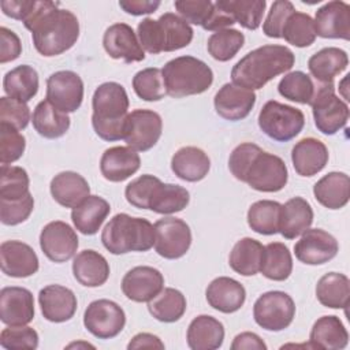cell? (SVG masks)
I'll list each match as a JSON object with an SVG mask.
<instances>
[{
	"instance_id": "6da1fadb",
	"label": "cell",
	"mask_w": 350,
	"mask_h": 350,
	"mask_svg": "<svg viewBox=\"0 0 350 350\" xmlns=\"http://www.w3.org/2000/svg\"><path fill=\"white\" fill-rule=\"evenodd\" d=\"M23 25L31 31L34 48L45 57L68 51L79 37L78 18L71 11L59 8V3L48 0H36Z\"/></svg>"
},
{
	"instance_id": "7a4b0ae2",
	"label": "cell",
	"mask_w": 350,
	"mask_h": 350,
	"mask_svg": "<svg viewBox=\"0 0 350 350\" xmlns=\"http://www.w3.org/2000/svg\"><path fill=\"white\" fill-rule=\"evenodd\" d=\"M228 168L238 180L264 193L282 190L288 179L286 163L252 142H243L231 152Z\"/></svg>"
},
{
	"instance_id": "3957f363",
	"label": "cell",
	"mask_w": 350,
	"mask_h": 350,
	"mask_svg": "<svg viewBox=\"0 0 350 350\" xmlns=\"http://www.w3.org/2000/svg\"><path fill=\"white\" fill-rule=\"evenodd\" d=\"M295 63L293 51L284 45H262L235 63L231 70L232 83L249 90L264 88L275 77L291 70Z\"/></svg>"
},
{
	"instance_id": "277c9868",
	"label": "cell",
	"mask_w": 350,
	"mask_h": 350,
	"mask_svg": "<svg viewBox=\"0 0 350 350\" xmlns=\"http://www.w3.org/2000/svg\"><path fill=\"white\" fill-rule=\"evenodd\" d=\"M130 205L149 209L160 215H172L183 211L190 201L189 191L172 183H163L157 176L145 174L131 180L124 189Z\"/></svg>"
},
{
	"instance_id": "5b68a950",
	"label": "cell",
	"mask_w": 350,
	"mask_h": 350,
	"mask_svg": "<svg viewBox=\"0 0 350 350\" xmlns=\"http://www.w3.org/2000/svg\"><path fill=\"white\" fill-rule=\"evenodd\" d=\"M92 126L104 141H119L124 137L129 96L118 82H104L92 97Z\"/></svg>"
},
{
	"instance_id": "8992f818",
	"label": "cell",
	"mask_w": 350,
	"mask_h": 350,
	"mask_svg": "<svg viewBox=\"0 0 350 350\" xmlns=\"http://www.w3.org/2000/svg\"><path fill=\"white\" fill-rule=\"evenodd\" d=\"M193 34L191 26L172 12H165L156 21L145 18L137 27L142 49L152 55L182 49L191 42Z\"/></svg>"
},
{
	"instance_id": "52a82bcc",
	"label": "cell",
	"mask_w": 350,
	"mask_h": 350,
	"mask_svg": "<svg viewBox=\"0 0 350 350\" xmlns=\"http://www.w3.org/2000/svg\"><path fill=\"white\" fill-rule=\"evenodd\" d=\"M101 242L112 254L148 252L154 245V226L144 217L118 213L105 224Z\"/></svg>"
},
{
	"instance_id": "ba28073f",
	"label": "cell",
	"mask_w": 350,
	"mask_h": 350,
	"mask_svg": "<svg viewBox=\"0 0 350 350\" xmlns=\"http://www.w3.org/2000/svg\"><path fill=\"white\" fill-rule=\"evenodd\" d=\"M161 72L167 94L175 98L201 94L213 82L211 67L194 56L175 57L164 64Z\"/></svg>"
},
{
	"instance_id": "9c48e42d",
	"label": "cell",
	"mask_w": 350,
	"mask_h": 350,
	"mask_svg": "<svg viewBox=\"0 0 350 350\" xmlns=\"http://www.w3.org/2000/svg\"><path fill=\"white\" fill-rule=\"evenodd\" d=\"M304 126L305 115L301 109L276 100L267 101L258 113V127L265 135L278 142L295 138Z\"/></svg>"
},
{
	"instance_id": "30bf717a",
	"label": "cell",
	"mask_w": 350,
	"mask_h": 350,
	"mask_svg": "<svg viewBox=\"0 0 350 350\" xmlns=\"http://www.w3.org/2000/svg\"><path fill=\"white\" fill-rule=\"evenodd\" d=\"M317 130L325 135H334L349 120V107L335 94L334 83H319L310 103Z\"/></svg>"
},
{
	"instance_id": "8fae6325",
	"label": "cell",
	"mask_w": 350,
	"mask_h": 350,
	"mask_svg": "<svg viewBox=\"0 0 350 350\" xmlns=\"http://www.w3.org/2000/svg\"><path fill=\"white\" fill-rule=\"evenodd\" d=\"M295 316L293 298L279 290L261 294L253 305L254 321L267 331H282L287 328Z\"/></svg>"
},
{
	"instance_id": "7c38bea8",
	"label": "cell",
	"mask_w": 350,
	"mask_h": 350,
	"mask_svg": "<svg viewBox=\"0 0 350 350\" xmlns=\"http://www.w3.org/2000/svg\"><path fill=\"white\" fill-rule=\"evenodd\" d=\"M124 324V310L111 299H96L88 305L83 313L85 328L98 339L118 336Z\"/></svg>"
},
{
	"instance_id": "4fadbf2b",
	"label": "cell",
	"mask_w": 350,
	"mask_h": 350,
	"mask_svg": "<svg viewBox=\"0 0 350 350\" xmlns=\"http://www.w3.org/2000/svg\"><path fill=\"white\" fill-rule=\"evenodd\" d=\"M191 245L189 224L178 217H163L154 223V250L167 260L183 257Z\"/></svg>"
},
{
	"instance_id": "5bb4252c",
	"label": "cell",
	"mask_w": 350,
	"mask_h": 350,
	"mask_svg": "<svg viewBox=\"0 0 350 350\" xmlns=\"http://www.w3.org/2000/svg\"><path fill=\"white\" fill-rule=\"evenodd\" d=\"M161 131V116L152 109L138 108L127 115L123 139L131 149L146 152L157 144Z\"/></svg>"
},
{
	"instance_id": "9a60e30c",
	"label": "cell",
	"mask_w": 350,
	"mask_h": 350,
	"mask_svg": "<svg viewBox=\"0 0 350 350\" xmlns=\"http://www.w3.org/2000/svg\"><path fill=\"white\" fill-rule=\"evenodd\" d=\"M46 100L57 109L75 112L83 100V82L70 70L56 71L46 79Z\"/></svg>"
},
{
	"instance_id": "2e32d148",
	"label": "cell",
	"mask_w": 350,
	"mask_h": 350,
	"mask_svg": "<svg viewBox=\"0 0 350 350\" xmlns=\"http://www.w3.org/2000/svg\"><path fill=\"white\" fill-rule=\"evenodd\" d=\"M78 245L77 232L62 220L51 221L41 230L40 247L53 262H64L72 258Z\"/></svg>"
},
{
	"instance_id": "e0dca14e",
	"label": "cell",
	"mask_w": 350,
	"mask_h": 350,
	"mask_svg": "<svg viewBox=\"0 0 350 350\" xmlns=\"http://www.w3.org/2000/svg\"><path fill=\"white\" fill-rule=\"evenodd\" d=\"M294 245L295 257L308 265H321L332 260L339 250L338 241L321 228H308Z\"/></svg>"
},
{
	"instance_id": "ac0fdd59",
	"label": "cell",
	"mask_w": 350,
	"mask_h": 350,
	"mask_svg": "<svg viewBox=\"0 0 350 350\" xmlns=\"http://www.w3.org/2000/svg\"><path fill=\"white\" fill-rule=\"evenodd\" d=\"M176 11L187 23L201 26L204 30L217 31L234 25L235 21L211 0H178Z\"/></svg>"
},
{
	"instance_id": "d6986e66",
	"label": "cell",
	"mask_w": 350,
	"mask_h": 350,
	"mask_svg": "<svg viewBox=\"0 0 350 350\" xmlns=\"http://www.w3.org/2000/svg\"><path fill=\"white\" fill-rule=\"evenodd\" d=\"M103 46L109 57L123 60L124 63L142 62L145 59L138 37L127 23L111 25L103 36Z\"/></svg>"
},
{
	"instance_id": "ffe728a7",
	"label": "cell",
	"mask_w": 350,
	"mask_h": 350,
	"mask_svg": "<svg viewBox=\"0 0 350 350\" xmlns=\"http://www.w3.org/2000/svg\"><path fill=\"white\" fill-rule=\"evenodd\" d=\"M164 288L163 273L148 265L134 267L122 279L123 294L134 302H149Z\"/></svg>"
},
{
	"instance_id": "44dd1931",
	"label": "cell",
	"mask_w": 350,
	"mask_h": 350,
	"mask_svg": "<svg viewBox=\"0 0 350 350\" xmlns=\"http://www.w3.org/2000/svg\"><path fill=\"white\" fill-rule=\"evenodd\" d=\"M256 104V94L253 90L237 86L234 83H224L213 98L215 111L226 120L237 122L245 119Z\"/></svg>"
},
{
	"instance_id": "7402d4cb",
	"label": "cell",
	"mask_w": 350,
	"mask_h": 350,
	"mask_svg": "<svg viewBox=\"0 0 350 350\" xmlns=\"http://www.w3.org/2000/svg\"><path fill=\"white\" fill-rule=\"evenodd\" d=\"M316 36L323 38L350 40V5L332 0L321 5L314 16Z\"/></svg>"
},
{
	"instance_id": "603a6c76",
	"label": "cell",
	"mask_w": 350,
	"mask_h": 350,
	"mask_svg": "<svg viewBox=\"0 0 350 350\" xmlns=\"http://www.w3.org/2000/svg\"><path fill=\"white\" fill-rule=\"evenodd\" d=\"M3 273L11 278H29L38 271L40 262L31 246L22 241H4L0 245Z\"/></svg>"
},
{
	"instance_id": "cb8c5ba5",
	"label": "cell",
	"mask_w": 350,
	"mask_h": 350,
	"mask_svg": "<svg viewBox=\"0 0 350 350\" xmlns=\"http://www.w3.org/2000/svg\"><path fill=\"white\" fill-rule=\"evenodd\" d=\"M34 319V298L30 290L11 286L0 291V320L7 325H26Z\"/></svg>"
},
{
	"instance_id": "d4e9b609",
	"label": "cell",
	"mask_w": 350,
	"mask_h": 350,
	"mask_svg": "<svg viewBox=\"0 0 350 350\" xmlns=\"http://www.w3.org/2000/svg\"><path fill=\"white\" fill-rule=\"evenodd\" d=\"M38 302L42 316L51 323H64L77 312V297L68 287L49 284L40 290Z\"/></svg>"
},
{
	"instance_id": "484cf974",
	"label": "cell",
	"mask_w": 350,
	"mask_h": 350,
	"mask_svg": "<svg viewBox=\"0 0 350 350\" xmlns=\"http://www.w3.org/2000/svg\"><path fill=\"white\" fill-rule=\"evenodd\" d=\"M139 154L130 146L108 148L100 160L101 175L109 182L126 180L139 170Z\"/></svg>"
},
{
	"instance_id": "4316f807",
	"label": "cell",
	"mask_w": 350,
	"mask_h": 350,
	"mask_svg": "<svg viewBox=\"0 0 350 350\" xmlns=\"http://www.w3.org/2000/svg\"><path fill=\"white\" fill-rule=\"evenodd\" d=\"M205 295L209 306L213 309L221 313H234L243 306L246 290L238 280L219 276L208 284Z\"/></svg>"
},
{
	"instance_id": "83f0119b",
	"label": "cell",
	"mask_w": 350,
	"mask_h": 350,
	"mask_svg": "<svg viewBox=\"0 0 350 350\" xmlns=\"http://www.w3.org/2000/svg\"><path fill=\"white\" fill-rule=\"evenodd\" d=\"M328 149L317 138L308 137L298 141L291 150L294 170L301 176H313L328 163Z\"/></svg>"
},
{
	"instance_id": "f1b7e54d",
	"label": "cell",
	"mask_w": 350,
	"mask_h": 350,
	"mask_svg": "<svg viewBox=\"0 0 350 350\" xmlns=\"http://www.w3.org/2000/svg\"><path fill=\"white\" fill-rule=\"evenodd\" d=\"M49 189L53 200L64 208H75L90 196L88 180L74 171H63L55 175Z\"/></svg>"
},
{
	"instance_id": "f546056e",
	"label": "cell",
	"mask_w": 350,
	"mask_h": 350,
	"mask_svg": "<svg viewBox=\"0 0 350 350\" xmlns=\"http://www.w3.org/2000/svg\"><path fill=\"white\" fill-rule=\"evenodd\" d=\"M72 273L79 284L85 287H100L109 278V264L98 252L85 249L74 257Z\"/></svg>"
},
{
	"instance_id": "4dcf8cb0",
	"label": "cell",
	"mask_w": 350,
	"mask_h": 350,
	"mask_svg": "<svg viewBox=\"0 0 350 350\" xmlns=\"http://www.w3.org/2000/svg\"><path fill=\"white\" fill-rule=\"evenodd\" d=\"M313 223V209L302 197L290 198L280 208L279 232L286 239H294L310 228Z\"/></svg>"
},
{
	"instance_id": "1f68e13d",
	"label": "cell",
	"mask_w": 350,
	"mask_h": 350,
	"mask_svg": "<svg viewBox=\"0 0 350 350\" xmlns=\"http://www.w3.org/2000/svg\"><path fill=\"white\" fill-rule=\"evenodd\" d=\"M211 168L208 154L197 146H183L178 149L171 159L172 172L182 180H202Z\"/></svg>"
},
{
	"instance_id": "d6a6232c",
	"label": "cell",
	"mask_w": 350,
	"mask_h": 350,
	"mask_svg": "<svg viewBox=\"0 0 350 350\" xmlns=\"http://www.w3.org/2000/svg\"><path fill=\"white\" fill-rule=\"evenodd\" d=\"M186 339L191 350H216L223 345L224 327L217 319L200 314L189 324Z\"/></svg>"
},
{
	"instance_id": "836d02e7",
	"label": "cell",
	"mask_w": 350,
	"mask_h": 350,
	"mask_svg": "<svg viewBox=\"0 0 350 350\" xmlns=\"http://www.w3.org/2000/svg\"><path fill=\"white\" fill-rule=\"evenodd\" d=\"M313 194L323 206L340 209L350 198V178L345 172H328L314 183Z\"/></svg>"
},
{
	"instance_id": "e575fe53",
	"label": "cell",
	"mask_w": 350,
	"mask_h": 350,
	"mask_svg": "<svg viewBox=\"0 0 350 350\" xmlns=\"http://www.w3.org/2000/svg\"><path fill=\"white\" fill-rule=\"evenodd\" d=\"M349 343V334L338 316L317 319L309 334L310 349L342 350Z\"/></svg>"
},
{
	"instance_id": "d590c367",
	"label": "cell",
	"mask_w": 350,
	"mask_h": 350,
	"mask_svg": "<svg viewBox=\"0 0 350 350\" xmlns=\"http://www.w3.org/2000/svg\"><path fill=\"white\" fill-rule=\"evenodd\" d=\"M111 212L109 202L98 196H89L72 208L71 220L83 235H94Z\"/></svg>"
},
{
	"instance_id": "8d00e7d4",
	"label": "cell",
	"mask_w": 350,
	"mask_h": 350,
	"mask_svg": "<svg viewBox=\"0 0 350 350\" xmlns=\"http://www.w3.org/2000/svg\"><path fill=\"white\" fill-rule=\"evenodd\" d=\"M347 53L336 46L323 48L308 60L312 77L320 83H334V78L347 68Z\"/></svg>"
},
{
	"instance_id": "74e56055",
	"label": "cell",
	"mask_w": 350,
	"mask_h": 350,
	"mask_svg": "<svg viewBox=\"0 0 350 350\" xmlns=\"http://www.w3.org/2000/svg\"><path fill=\"white\" fill-rule=\"evenodd\" d=\"M31 122L36 131L48 139L60 138L70 129L68 115L53 107L48 100H42L36 105Z\"/></svg>"
},
{
	"instance_id": "f35d334b",
	"label": "cell",
	"mask_w": 350,
	"mask_h": 350,
	"mask_svg": "<svg viewBox=\"0 0 350 350\" xmlns=\"http://www.w3.org/2000/svg\"><path fill=\"white\" fill-rule=\"evenodd\" d=\"M262 254V243L257 239L245 237L234 245L228 257V264L237 273L242 276H253L260 272Z\"/></svg>"
},
{
	"instance_id": "ab89813d",
	"label": "cell",
	"mask_w": 350,
	"mask_h": 350,
	"mask_svg": "<svg viewBox=\"0 0 350 350\" xmlns=\"http://www.w3.org/2000/svg\"><path fill=\"white\" fill-rule=\"evenodd\" d=\"M319 302L331 309H346L350 298V280L339 272H328L316 284Z\"/></svg>"
},
{
	"instance_id": "60d3db41",
	"label": "cell",
	"mask_w": 350,
	"mask_h": 350,
	"mask_svg": "<svg viewBox=\"0 0 350 350\" xmlns=\"http://www.w3.org/2000/svg\"><path fill=\"white\" fill-rule=\"evenodd\" d=\"M3 88L8 97L30 101L38 92V74L27 64H21L4 75Z\"/></svg>"
},
{
	"instance_id": "b9f144b4",
	"label": "cell",
	"mask_w": 350,
	"mask_h": 350,
	"mask_svg": "<svg viewBox=\"0 0 350 350\" xmlns=\"http://www.w3.org/2000/svg\"><path fill=\"white\" fill-rule=\"evenodd\" d=\"M185 295L172 287L163 288L153 299L148 302L149 313L161 323H175L186 312Z\"/></svg>"
},
{
	"instance_id": "7bdbcfd3",
	"label": "cell",
	"mask_w": 350,
	"mask_h": 350,
	"mask_svg": "<svg viewBox=\"0 0 350 350\" xmlns=\"http://www.w3.org/2000/svg\"><path fill=\"white\" fill-rule=\"evenodd\" d=\"M215 4L247 30L260 27L267 7L265 0H219Z\"/></svg>"
},
{
	"instance_id": "ee69618b",
	"label": "cell",
	"mask_w": 350,
	"mask_h": 350,
	"mask_svg": "<svg viewBox=\"0 0 350 350\" xmlns=\"http://www.w3.org/2000/svg\"><path fill=\"white\" fill-rule=\"evenodd\" d=\"M293 271V257L288 247L282 242H271L264 246L260 272L271 280L283 282Z\"/></svg>"
},
{
	"instance_id": "f6af8a7d",
	"label": "cell",
	"mask_w": 350,
	"mask_h": 350,
	"mask_svg": "<svg viewBox=\"0 0 350 350\" xmlns=\"http://www.w3.org/2000/svg\"><path fill=\"white\" fill-rule=\"evenodd\" d=\"M282 204L272 200H260L250 205L247 211L249 227L261 235L279 232V216Z\"/></svg>"
},
{
	"instance_id": "bcb514c9",
	"label": "cell",
	"mask_w": 350,
	"mask_h": 350,
	"mask_svg": "<svg viewBox=\"0 0 350 350\" xmlns=\"http://www.w3.org/2000/svg\"><path fill=\"white\" fill-rule=\"evenodd\" d=\"M282 38L297 48H306L316 40L314 21L309 14L294 11L288 15L282 29Z\"/></svg>"
},
{
	"instance_id": "7dc6e473",
	"label": "cell",
	"mask_w": 350,
	"mask_h": 350,
	"mask_svg": "<svg viewBox=\"0 0 350 350\" xmlns=\"http://www.w3.org/2000/svg\"><path fill=\"white\" fill-rule=\"evenodd\" d=\"M316 89L317 83H314L313 79L302 71H291L286 74L278 85V92L280 96L290 101L308 105H310Z\"/></svg>"
},
{
	"instance_id": "c3c4849f",
	"label": "cell",
	"mask_w": 350,
	"mask_h": 350,
	"mask_svg": "<svg viewBox=\"0 0 350 350\" xmlns=\"http://www.w3.org/2000/svg\"><path fill=\"white\" fill-rule=\"evenodd\" d=\"M245 36L237 29H223L215 31L208 38V52L219 62H228L232 59L243 46Z\"/></svg>"
},
{
	"instance_id": "681fc988",
	"label": "cell",
	"mask_w": 350,
	"mask_h": 350,
	"mask_svg": "<svg viewBox=\"0 0 350 350\" xmlns=\"http://www.w3.org/2000/svg\"><path fill=\"white\" fill-rule=\"evenodd\" d=\"M133 89L144 101H160L167 94L163 72L156 67L138 71L133 78Z\"/></svg>"
},
{
	"instance_id": "f907efd6",
	"label": "cell",
	"mask_w": 350,
	"mask_h": 350,
	"mask_svg": "<svg viewBox=\"0 0 350 350\" xmlns=\"http://www.w3.org/2000/svg\"><path fill=\"white\" fill-rule=\"evenodd\" d=\"M0 174V200H18L30 193V179L25 168L3 164Z\"/></svg>"
},
{
	"instance_id": "816d5d0a",
	"label": "cell",
	"mask_w": 350,
	"mask_h": 350,
	"mask_svg": "<svg viewBox=\"0 0 350 350\" xmlns=\"http://www.w3.org/2000/svg\"><path fill=\"white\" fill-rule=\"evenodd\" d=\"M26 148L25 137L15 127L0 123V163L11 164L23 156Z\"/></svg>"
},
{
	"instance_id": "f5cc1de1",
	"label": "cell",
	"mask_w": 350,
	"mask_h": 350,
	"mask_svg": "<svg viewBox=\"0 0 350 350\" xmlns=\"http://www.w3.org/2000/svg\"><path fill=\"white\" fill-rule=\"evenodd\" d=\"M0 345L8 350H34L38 347V334L27 325H10L0 334Z\"/></svg>"
},
{
	"instance_id": "db71d44e",
	"label": "cell",
	"mask_w": 350,
	"mask_h": 350,
	"mask_svg": "<svg viewBox=\"0 0 350 350\" xmlns=\"http://www.w3.org/2000/svg\"><path fill=\"white\" fill-rule=\"evenodd\" d=\"M34 208V198L29 193L18 200H0V220L5 226L23 223Z\"/></svg>"
},
{
	"instance_id": "11a10c76",
	"label": "cell",
	"mask_w": 350,
	"mask_h": 350,
	"mask_svg": "<svg viewBox=\"0 0 350 350\" xmlns=\"http://www.w3.org/2000/svg\"><path fill=\"white\" fill-rule=\"evenodd\" d=\"M0 123L10 124L21 131L30 122V109L23 101L3 96L0 98Z\"/></svg>"
},
{
	"instance_id": "9f6ffc18",
	"label": "cell",
	"mask_w": 350,
	"mask_h": 350,
	"mask_svg": "<svg viewBox=\"0 0 350 350\" xmlns=\"http://www.w3.org/2000/svg\"><path fill=\"white\" fill-rule=\"evenodd\" d=\"M295 8L288 0H276L272 3L271 10L262 23V31L267 37L271 38H282V29L284 26L286 19Z\"/></svg>"
},
{
	"instance_id": "6f0895ef",
	"label": "cell",
	"mask_w": 350,
	"mask_h": 350,
	"mask_svg": "<svg viewBox=\"0 0 350 350\" xmlns=\"http://www.w3.org/2000/svg\"><path fill=\"white\" fill-rule=\"evenodd\" d=\"M22 53L19 37L10 29L0 27V63H7L18 59Z\"/></svg>"
},
{
	"instance_id": "680465c9",
	"label": "cell",
	"mask_w": 350,
	"mask_h": 350,
	"mask_svg": "<svg viewBox=\"0 0 350 350\" xmlns=\"http://www.w3.org/2000/svg\"><path fill=\"white\" fill-rule=\"evenodd\" d=\"M36 0H3L0 7L3 14L18 21H25L33 11Z\"/></svg>"
},
{
	"instance_id": "91938a15",
	"label": "cell",
	"mask_w": 350,
	"mask_h": 350,
	"mask_svg": "<svg viewBox=\"0 0 350 350\" xmlns=\"http://www.w3.org/2000/svg\"><path fill=\"white\" fill-rule=\"evenodd\" d=\"M160 5V1L152 0H120L119 7L130 15H146L154 12Z\"/></svg>"
},
{
	"instance_id": "94428289",
	"label": "cell",
	"mask_w": 350,
	"mask_h": 350,
	"mask_svg": "<svg viewBox=\"0 0 350 350\" xmlns=\"http://www.w3.org/2000/svg\"><path fill=\"white\" fill-rule=\"evenodd\" d=\"M267 350L265 342L254 332H241L238 334L232 343L231 350Z\"/></svg>"
},
{
	"instance_id": "6125c7cd",
	"label": "cell",
	"mask_w": 350,
	"mask_h": 350,
	"mask_svg": "<svg viewBox=\"0 0 350 350\" xmlns=\"http://www.w3.org/2000/svg\"><path fill=\"white\" fill-rule=\"evenodd\" d=\"M127 349H164L161 339L149 332H139L129 342Z\"/></svg>"
},
{
	"instance_id": "be15d7a7",
	"label": "cell",
	"mask_w": 350,
	"mask_h": 350,
	"mask_svg": "<svg viewBox=\"0 0 350 350\" xmlns=\"http://www.w3.org/2000/svg\"><path fill=\"white\" fill-rule=\"evenodd\" d=\"M67 347H68V349H71V347H93V346H92V345H89V343L78 342V343H70Z\"/></svg>"
}]
</instances>
